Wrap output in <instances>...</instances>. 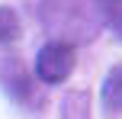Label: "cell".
I'll use <instances>...</instances> for the list:
<instances>
[{
    "label": "cell",
    "instance_id": "obj_1",
    "mask_svg": "<svg viewBox=\"0 0 122 119\" xmlns=\"http://www.w3.org/2000/svg\"><path fill=\"white\" fill-rule=\"evenodd\" d=\"M74 71V45L64 39H51L36 55V74L45 84H64Z\"/></svg>",
    "mask_w": 122,
    "mask_h": 119
},
{
    "label": "cell",
    "instance_id": "obj_2",
    "mask_svg": "<svg viewBox=\"0 0 122 119\" xmlns=\"http://www.w3.org/2000/svg\"><path fill=\"white\" fill-rule=\"evenodd\" d=\"M0 81L6 84V93H10L13 100H19V103L29 100V93H32V81H29V74L23 71L19 58H10V61H6V68L0 71Z\"/></svg>",
    "mask_w": 122,
    "mask_h": 119
},
{
    "label": "cell",
    "instance_id": "obj_3",
    "mask_svg": "<svg viewBox=\"0 0 122 119\" xmlns=\"http://www.w3.org/2000/svg\"><path fill=\"white\" fill-rule=\"evenodd\" d=\"M100 97H103V106L109 109V113H122V64H116V68L106 74Z\"/></svg>",
    "mask_w": 122,
    "mask_h": 119
},
{
    "label": "cell",
    "instance_id": "obj_4",
    "mask_svg": "<svg viewBox=\"0 0 122 119\" xmlns=\"http://www.w3.org/2000/svg\"><path fill=\"white\" fill-rule=\"evenodd\" d=\"M93 6L100 10L103 23L122 39V0H93Z\"/></svg>",
    "mask_w": 122,
    "mask_h": 119
},
{
    "label": "cell",
    "instance_id": "obj_5",
    "mask_svg": "<svg viewBox=\"0 0 122 119\" xmlns=\"http://www.w3.org/2000/svg\"><path fill=\"white\" fill-rule=\"evenodd\" d=\"M19 36V16L10 6H0V45H10Z\"/></svg>",
    "mask_w": 122,
    "mask_h": 119
},
{
    "label": "cell",
    "instance_id": "obj_6",
    "mask_svg": "<svg viewBox=\"0 0 122 119\" xmlns=\"http://www.w3.org/2000/svg\"><path fill=\"white\" fill-rule=\"evenodd\" d=\"M61 109H64V119H90V116H87V93H84V90L67 93Z\"/></svg>",
    "mask_w": 122,
    "mask_h": 119
}]
</instances>
